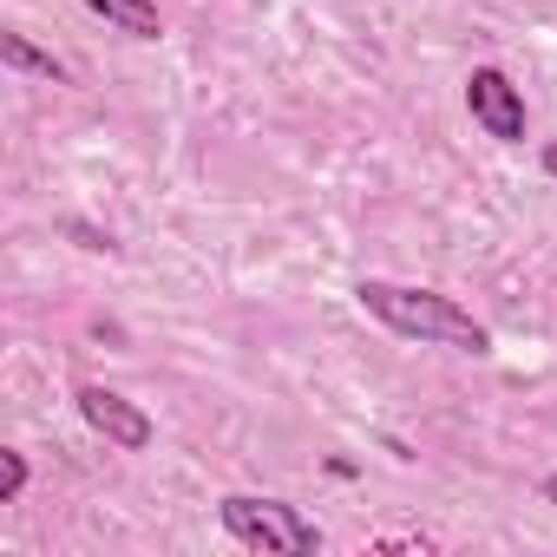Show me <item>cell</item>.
<instances>
[{
	"mask_svg": "<svg viewBox=\"0 0 557 557\" xmlns=\"http://www.w3.org/2000/svg\"><path fill=\"white\" fill-rule=\"evenodd\" d=\"M79 420L106 440V446H119V453H145L151 446V413L138 407V400H125L119 387H99V381H86L79 387Z\"/></svg>",
	"mask_w": 557,
	"mask_h": 557,
	"instance_id": "4",
	"label": "cell"
},
{
	"mask_svg": "<svg viewBox=\"0 0 557 557\" xmlns=\"http://www.w3.org/2000/svg\"><path fill=\"white\" fill-rule=\"evenodd\" d=\"M466 112H472V125L485 132V138H498V145H524V92L511 86V73L505 66H472V79H466Z\"/></svg>",
	"mask_w": 557,
	"mask_h": 557,
	"instance_id": "3",
	"label": "cell"
},
{
	"mask_svg": "<svg viewBox=\"0 0 557 557\" xmlns=\"http://www.w3.org/2000/svg\"><path fill=\"white\" fill-rule=\"evenodd\" d=\"M216 524H223L236 544L262 550V557H315V550H322V524H315L302 505H289V498L230 492V498L216 505Z\"/></svg>",
	"mask_w": 557,
	"mask_h": 557,
	"instance_id": "2",
	"label": "cell"
},
{
	"mask_svg": "<svg viewBox=\"0 0 557 557\" xmlns=\"http://www.w3.org/2000/svg\"><path fill=\"white\" fill-rule=\"evenodd\" d=\"M0 60H8V73H27V79H47V86H73V66L66 60H53V53H40L21 27H8L0 34Z\"/></svg>",
	"mask_w": 557,
	"mask_h": 557,
	"instance_id": "6",
	"label": "cell"
},
{
	"mask_svg": "<svg viewBox=\"0 0 557 557\" xmlns=\"http://www.w3.org/2000/svg\"><path fill=\"white\" fill-rule=\"evenodd\" d=\"M86 14H99L112 34L125 40H158L164 34V14H158V0H79Z\"/></svg>",
	"mask_w": 557,
	"mask_h": 557,
	"instance_id": "5",
	"label": "cell"
},
{
	"mask_svg": "<svg viewBox=\"0 0 557 557\" xmlns=\"http://www.w3.org/2000/svg\"><path fill=\"white\" fill-rule=\"evenodd\" d=\"M66 236H79V249H92V256H119L112 230H92V223H66Z\"/></svg>",
	"mask_w": 557,
	"mask_h": 557,
	"instance_id": "8",
	"label": "cell"
},
{
	"mask_svg": "<svg viewBox=\"0 0 557 557\" xmlns=\"http://www.w3.org/2000/svg\"><path fill=\"white\" fill-rule=\"evenodd\" d=\"M544 177H557V138L544 145Z\"/></svg>",
	"mask_w": 557,
	"mask_h": 557,
	"instance_id": "10",
	"label": "cell"
},
{
	"mask_svg": "<svg viewBox=\"0 0 557 557\" xmlns=\"http://www.w3.org/2000/svg\"><path fill=\"white\" fill-rule=\"evenodd\" d=\"M355 302H361V315H374L400 342L453 348V355H472V361L492 355V329L472 309H459L453 296H440V289H413V283H381V275H361Z\"/></svg>",
	"mask_w": 557,
	"mask_h": 557,
	"instance_id": "1",
	"label": "cell"
},
{
	"mask_svg": "<svg viewBox=\"0 0 557 557\" xmlns=\"http://www.w3.org/2000/svg\"><path fill=\"white\" fill-rule=\"evenodd\" d=\"M27 479H34V466H27V453H21V446H0V505H21V492H27Z\"/></svg>",
	"mask_w": 557,
	"mask_h": 557,
	"instance_id": "7",
	"label": "cell"
},
{
	"mask_svg": "<svg viewBox=\"0 0 557 557\" xmlns=\"http://www.w3.org/2000/svg\"><path fill=\"white\" fill-rule=\"evenodd\" d=\"M537 498H544V505H557V472H544V479H537Z\"/></svg>",
	"mask_w": 557,
	"mask_h": 557,
	"instance_id": "9",
	"label": "cell"
}]
</instances>
